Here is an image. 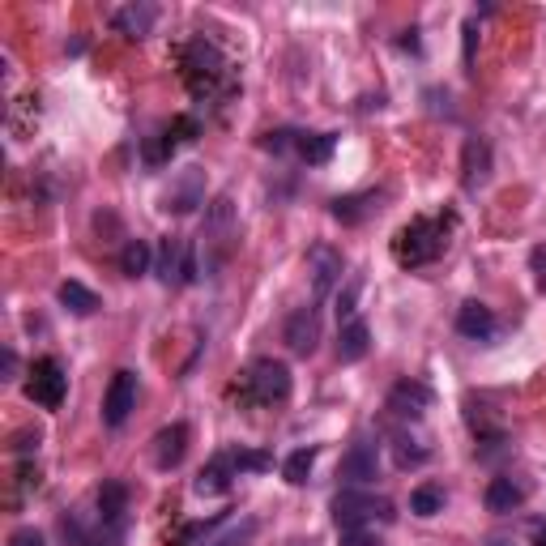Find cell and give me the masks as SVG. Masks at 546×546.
Masks as SVG:
<instances>
[{
	"mask_svg": "<svg viewBox=\"0 0 546 546\" xmlns=\"http://www.w3.org/2000/svg\"><path fill=\"white\" fill-rule=\"evenodd\" d=\"M180 77H184V86L197 103H214V99L235 94V73H231L227 56H222L218 43H210L205 35L188 39L180 47Z\"/></svg>",
	"mask_w": 546,
	"mask_h": 546,
	"instance_id": "1",
	"label": "cell"
},
{
	"mask_svg": "<svg viewBox=\"0 0 546 546\" xmlns=\"http://www.w3.org/2000/svg\"><path fill=\"white\" fill-rule=\"evenodd\" d=\"M448 227L453 218H414L393 235V261L401 269H423L431 261H440L448 248Z\"/></svg>",
	"mask_w": 546,
	"mask_h": 546,
	"instance_id": "2",
	"label": "cell"
},
{
	"mask_svg": "<svg viewBox=\"0 0 546 546\" xmlns=\"http://www.w3.org/2000/svg\"><path fill=\"white\" fill-rule=\"evenodd\" d=\"M235 235H239V218H235V201L227 192L205 205V222H201V239H205V273H218L231 261L235 252Z\"/></svg>",
	"mask_w": 546,
	"mask_h": 546,
	"instance_id": "3",
	"label": "cell"
},
{
	"mask_svg": "<svg viewBox=\"0 0 546 546\" xmlns=\"http://www.w3.org/2000/svg\"><path fill=\"white\" fill-rule=\"evenodd\" d=\"M393 500H384V495H372L363 487H342L333 495V525L337 534H346V529H376V525H393Z\"/></svg>",
	"mask_w": 546,
	"mask_h": 546,
	"instance_id": "4",
	"label": "cell"
},
{
	"mask_svg": "<svg viewBox=\"0 0 546 546\" xmlns=\"http://www.w3.org/2000/svg\"><path fill=\"white\" fill-rule=\"evenodd\" d=\"M239 397L261 410L282 406V401L291 397V367L282 359H252L244 367V376H239Z\"/></svg>",
	"mask_w": 546,
	"mask_h": 546,
	"instance_id": "5",
	"label": "cell"
},
{
	"mask_svg": "<svg viewBox=\"0 0 546 546\" xmlns=\"http://www.w3.org/2000/svg\"><path fill=\"white\" fill-rule=\"evenodd\" d=\"M64 393H69V376H64L60 359H35V367L26 372V397L43 410H60L64 406Z\"/></svg>",
	"mask_w": 546,
	"mask_h": 546,
	"instance_id": "6",
	"label": "cell"
},
{
	"mask_svg": "<svg viewBox=\"0 0 546 546\" xmlns=\"http://www.w3.org/2000/svg\"><path fill=\"white\" fill-rule=\"evenodd\" d=\"M337 478H342L346 487H367L380 478V444L359 436L355 444L342 453V461H337Z\"/></svg>",
	"mask_w": 546,
	"mask_h": 546,
	"instance_id": "7",
	"label": "cell"
},
{
	"mask_svg": "<svg viewBox=\"0 0 546 546\" xmlns=\"http://www.w3.org/2000/svg\"><path fill=\"white\" fill-rule=\"evenodd\" d=\"M384 410L393 414V419H406V423H419L423 414L431 410V389L423 380H397L389 389V401H384Z\"/></svg>",
	"mask_w": 546,
	"mask_h": 546,
	"instance_id": "8",
	"label": "cell"
},
{
	"mask_svg": "<svg viewBox=\"0 0 546 546\" xmlns=\"http://www.w3.org/2000/svg\"><path fill=\"white\" fill-rule=\"evenodd\" d=\"M308 273H312V291H316V299H325L333 286H342L346 256L337 252L333 244H312V252H308Z\"/></svg>",
	"mask_w": 546,
	"mask_h": 546,
	"instance_id": "9",
	"label": "cell"
},
{
	"mask_svg": "<svg viewBox=\"0 0 546 546\" xmlns=\"http://www.w3.org/2000/svg\"><path fill=\"white\" fill-rule=\"evenodd\" d=\"M282 342H286V350H291V355H299V359L316 355V346H320V312H316V308L291 312V316H286V329H282Z\"/></svg>",
	"mask_w": 546,
	"mask_h": 546,
	"instance_id": "10",
	"label": "cell"
},
{
	"mask_svg": "<svg viewBox=\"0 0 546 546\" xmlns=\"http://www.w3.org/2000/svg\"><path fill=\"white\" fill-rule=\"evenodd\" d=\"M491 167H495L491 141L487 137H470V141H465V146H461V188L465 192L487 188L491 184Z\"/></svg>",
	"mask_w": 546,
	"mask_h": 546,
	"instance_id": "11",
	"label": "cell"
},
{
	"mask_svg": "<svg viewBox=\"0 0 546 546\" xmlns=\"http://www.w3.org/2000/svg\"><path fill=\"white\" fill-rule=\"evenodd\" d=\"M137 410V376L133 372H116L103 393V423L107 427H124V419Z\"/></svg>",
	"mask_w": 546,
	"mask_h": 546,
	"instance_id": "12",
	"label": "cell"
},
{
	"mask_svg": "<svg viewBox=\"0 0 546 546\" xmlns=\"http://www.w3.org/2000/svg\"><path fill=\"white\" fill-rule=\"evenodd\" d=\"M201 201H205V175H201V167L180 171L171 180V188L163 192V210L167 214H192Z\"/></svg>",
	"mask_w": 546,
	"mask_h": 546,
	"instance_id": "13",
	"label": "cell"
},
{
	"mask_svg": "<svg viewBox=\"0 0 546 546\" xmlns=\"http://www.w3.org/2000/svg\"><path fill=\"white\" fill-rule=\"evenodd\" d=\"M384 197H389V192H350V197H337L333 205H329V214L337 218V222H342V227H359V222H367V218H372V214H380V201Z\"/></svg>",
	"mask_w": 546,
	"mask_h": 546,
	"instance_id": "14",
	"label": "cell"
},
{
	"mask_svg": "<svg viewBox=\"0 0 546 546\" xmlns=\"http://www.w3.org/2000/svg\"><path fill=\"white\" fill-rule=\"evenodd\" d=\"M150 453H154L158 470H175V465L184 461V453H188V427H184V423L163 427V431H158V436L150 440Z\"/></svg>",
	"mask_w": 546,
	"mask_h": 546,
	"instance_id": "15",
	"label": "cell"
},
{
	"mask_svg": "<svg viewBox=\"0 0 546 546\" xmlns=\"http://www.w3.org/2000/svg\"><path fill=\"white\" fill-rule=\"evenodd\" d=\"M184 265H188V244L180 235H167L158 244V256H154V273L163 278L167 286H184Z\"/></svg>",
	"mask_w": 546,
	"mask_h": 546,
	"instance_id": "16",
	"label": "cell"
},
{
	"mask_svg": "<svg viewBox=\"0 0 546 546\" xmlns=\"http://www.w3.org/2000/svg\"><path fill=\"white\" fill-rule=\"evenodd\" d=\"M457 333L470 337V342H491V337H495V312L487 308V303H478V299L461 303V308H457Z\"/></svg>",
	"mask_w": 546,
	"mask_h": 546,
	"instance_id": "17",
	"label": "cell"
},
{
	"mask_svg": "<svg viewBox=\"0 0 546 546\" xmlns=\"http://www.w3.org/2000/svg\"><path fill=\"white\" fill-rule=\"evenodd\" d=\"M231 478H239L235 465H231V453H218V457H210V465H205V470L197 474L192 491H197V495H227V491H231Z\"/></svg>",
	"mask_w": 546,
	"mask_h": 546,
	"instance_id": "18",
	"label": "cell"
},
{
	"mask_svg": "<svg viewBox=\"0 0 546 546\" xmlns=\"http://www.w3.org/2000/svg\"><path fill=\"white\" fill-rule=\"evenodd\" d=\"M367 350H372V329L363 320H350L337 329V363H359L367 359Z\"/></svg>",
	"mask_w": 546,
	"mask_h": 546,
	"instance_id": "19",
	"label": "cell"
},
{
	"mask_svg": "<svg viewBox=\"0 0 546 546\" xmlns=\"http://www.w3.org/2000/svg\"><path fill=\"white\" fill-rule=\"evenodd\" d=\"M154 22H158L154 5H124V9L111 13V26H116L120 35H128V39H146L154 30Z\"/></svg>",
	"mask_w": 546,
	"mask_h": 546,
	"instance_id": "20",
	"label": "cell"
},
{
	"mask_svg": "<svg viewBox=\"0 0 546 546\" xmlns=\"http://www.w3.org/2000/svg\"><path fill=\"white\" fill-rule=\"evenodd\" d=\"M124 512H128V487L120 483V478H107V483L99 487V521L107 529H120Z\"/></svg>",
	"mask_w": 546,
	"mask_h": 546,
	"instance_id": "21",
	"label": "cell"
},
{
	"mask_svg": "<svg viewBox=\"0 0 546 546\" xmlns=\"http://www.w3.org/2000/svg\"><path fill=\"white\" fill-rule=\"evenodd\" d=\"M483 500H487V512H500V517H508V512H517V508L525 504V487L512 483L508 474H504V478H491Z\"/></svg>",
	"mask_w": 546,
	"mask_h": 546,
	"instance_id": "22",
	"label": "cell"
},
{
	"mask_svg": "<svg viewBox=\"0 0 546 546\" xmlns=\"http://www.w3.org/2000/svg\"><path fill=\"white\" fill-rule=\"evenodd\" d=\"M256 529H261L256 517H222V525L201 546H248L256 538Z\"/></svg>",
	"mask_w": 546,
	"mask_h": 546,
	"instance_id": "23",
	"label": "cell"
},
{
	"mask_svg": "<svg viewBox=\"0 0 546 546\" xmlns=\"http://www.w3.org/2000/svg\"><path fill=\"white\" fill-rule=\"evenodd\" d=\"M337 150V133H299L295 137V154L303 158L308 167H325Z\"/></svg>",
	"mask_w": 546,
	"mask_h": 546,
	"instance_id": "24",
	"label": "cell"
},
{
	"mask_svg": "<svg viewBox=\"0 0 546 546\" xmlns=\"http://www.w3.org/2000/svg\"><path fill=\"white\" fill-rule=\"evenodd\" d=\"M56 299L64 303V308H69L73 316H94V312H99L103 308V303H99V295H94L90 291V286H82V282H60V291H56Z\"/></svg>",
	"mask_w": 546,
	"mask_h": 546,
	"instance_id": "25",
	"label": "cell"
},
{
	"mask_svg": "<svg viewBox=\"0 0 546 546\" xmlns=\"http://www.w3.org/2000/svg\"><path fill=\"white\" fill-rule=\"evenodd\" d=\"M154 269V252L146 239H128V244L120 248V273L124 278H146V273Z\"/></svg>",
	"mask_w": 546,
	"mask_h": 546,
	"instance_id": "26",
	"label": "cell"
},
{
	"mask_svg": "<svg viewBox=\"0 0 546 546\" xmlns=\"http://www.w3.org/2000/svg\"><path fill=\"white\" fill-rule=\"evenodd\" d=\"M35 124H39V99H35V94H26V99H18V103H9V133L13 137L35 133Z\"/></svg>",
	"mask_w": 546,
	"mask_h": 546,
	"instance_id": "27",
	"label": "cell"
},
{
	"mask_svg": "<svg viewBox=\"0 0 546 546\" xmlns=\"http://www.w3.org/2000/svg\"><path fill=\"white\" fill-rule=\"evenodd\" d=\"M427 457H431L427 444L410 440V436H397V440H393V461H397V470H419V465H427Z\"/></svg>",
	"mask_w": 546,
	"mask_h": 546,
	"instance_id": "28",
	"label": "cell"
},
{
	"mask_svg": "<svg viewBox=\"0 0 546 546\" xmlns=\"http://www.w3.org/2000/svg\"><path fill=\"white\" fill-rule=\"evenodd\" d=\"M410 512L414 517H436V512H444V487L436 483H423L410 491Z\"/></svg>",
	"mask_w": 546,
	"mask_h": 546,
	"instance_id": "29",
	"label": "cell"
},
{
	"mask_svg": "<svg viewBox=\"0 0 546 546\" xmlns=\"http://www.w3.org/2000/svg\"><path fill=\"white\" fill-rule=\"evenodd\" d=\"M312 465H316V448H295V453L282 461V478L291 487H303L308 483V474H312Z\"/></svg>",
	"mask_w": 546,
	"mask_h": 546,
	"instance_id": "30",
	"label": "cell"
},
{
	"mask_svg": "<svg viewBox=\"0 0 546 546\" xmlns=\"http://www.w3.org/2000/svg\"><path fill=\"white\" fill-rule=\"evenodd\" d=\"M231 465H235V474H261V470H269V465H273V457L256 453V448H235Z\"/></svg>",
	"mask_w": 546,
	"mask_h": 546,
	"instance_id": "31",
	"label": "cell"
},
{
	"mask_svg": "<svg viewBox=\"0 0 546 546\" xmlns=\"http://www.w3.org/2000/svg\"><path fill=\"white\" fill-rule=\"evenodd\" d=\"M359 291H363V282H346V291H337V325H350V320H359Z\"/></svg>",
	"mask_w": 546,
	"mask_h": 546,
	"instance_id": "32",
	"label": "cell"
},
{
	"mask_svg": "<svg viewBox=\"0 0 546 546\" xmlns=\"http://www.w3.org/2000/svg\"><path fill=\"white\" fill-rule=\"evenodd\" d=\"M171 154H175V141H171L167 128H163V133H158V137H150V141H146V150H141V158H146L150 167H163Z\"/></svg>",
	"mask_w": 546,
	"mask_h": 546,
	"instance_id": "33",
	"label": "cell"
},
{
	"mask_svg": "<svg viewBox=\"0 0 546 546\" xmlns=\"http://www.w3.org/2000/svg\"><path fill=\"white\" fill-rule=\"evenodd\" d=\"M167 133H171L175 146H184V141H197V133H201V120H197V116H175V120L167 124Z\"/></svg>",
	"mask_w": 546,
	"mask_h": 546,
	"instance_id": "34",
	"label": "cell"
},
{
	"mask_svg": "<svg viewBox=\"0 0 546 546\" xmlns=\"http://www.w3.org/2000/svg\"><path fill=\"white\" fill-rule=\"evenodd\" d=\"M474 52H478V22L470 18L461 26V60H465V73H474Z\"/></svg>",
	"mask_w": 546,
	"mask_h": 546,
	"instance_id": "35",
	"label": "cell"
},
{
	"mask_svg": "<svg viewBox=\"0 0 546 546\" xmlns=\"http://www.w3.org/2000/svg\"><path fill=\"white\" fill-rule=\"evenodd\" d=\"M295 128H273V133H265V141H261V146L265 150H273V154H286V150H295Z\"/></svg>",
	"mask_w": 546,
	"mask_h": 546,
	"instance_id": "36",
	"label": "cell"
},
{
	"mask_svg": "<svg viewBox=\"0 0 546 546\" xmlns=\"http://www.w3.org/2000/svg\"><path fill=\"white\" fill-rule=\"evenodd\" d=\"M529 269H534V286L546 295V244H538L534 252H529Z\"/></svg>",
	"mask_w": 546,
	"mask_h": 546,
	"instance_id": "37",
	"label": "cell"
},
{
	"mask_svg": "<svg viewBox=\"0 0 546 546\" xmlns=\"http://www.w3.org/2000/svg\"><path fill=\"white\" fill-rule=\"evenodd\" d=\"M30 491H39V470H35V461H22L18 465V495H30Z\"/></svg>",
	"mask_w": 546,
	"mask_h": 546,
	"instance_id": "38",
	"label": "cell"
},
{
	"mask_svg": "<svg viewBox=\"0 0 546 546\" xmlns=\"http://www.w3.org/2000/svg\"><path fill=\"white\" fill-rule=\"evenodd\" d=\"M342 546H380V538H376V529H346Z\"/></svg>",
	"mask_w": 546,
	"mask_h": 546,
	"instance_id": "39",
	"label": "cell"
},
{
	"mask_svg": "<svg viewBox=\"0 0 546 546\" xmlns=\"http://www.w3.org/2000/svg\"><path fill=\"white\" fill-rule=\"evenodd\" d=\"M9 546H47L39 529H13L9 534Z\"/></svg>",
	"mask_w": 546,
	"mask_h": 546,
	"instance_id": "40",
	"label": "cell"
},
{
	"mask_svg": "<svg viewBox=\"0 0 546 546\" xmlns=\"http://www.w3.org/2000/svg\"><path fill=\"white\" fill-rule=\"evenodd\" d=\"M0 367H5V376H0V380H18V355H13V350H5V355H0Z\"/></svg>",
	"mask_w": 546,
	"mask_h": 546,
	"instance_id": "41",
	"label": "cell"
},
{
	"mask_svg": "<svg viewBox=\"0 0 546 546\" xmlns=\"http://www.w3.org/2000/svg\"><path fill=\"white\" fill-rule=\"evenodd\" d=\"M30 448H39V431L30 436V431H22L18 440H13V453H30Z\"/></svg>",
	"mask_w": 546,
	"mask_h": 546,
	"instance_id": "42",
	"label": "cell"
},
{
	"mask_svg": "<svg viewBox=\"0 0 546 546\" xmlns=\"http://www.w3.org/2000/svg\"><path fill=\"white\" fill-rule=\"evenodd\" d=\"M414 35H419V30H406V39H401V47H406V52H419V39H414Z\"/></svg>",
	"mask_w": 546,
	"mask_h": 546,
	"instance_id": "43",
	"label": "cell"
},
{
	"mask_svg": "<svg viewBox=\"0 0 546 546\" xmlns=\"http://www.w3.org/2000/svg\"><path fill=\"white\" fill-rule=\"evenodd\" d=\"M291 546H312V542H291Z\"/></svg>",
	"mask_w": 546,
	"mask_h": 546,
	"instance_id": "44",
	"label": "cell"
},
{
	"mask_svg": "<svg viewBox=\"0 0 546 546\" xmlns=\"http://www.w3.org/2000/svg\"><path fill=\"white\" fill-rule=\"evenodd\" d=\"M491 546H508V542H491Z\"/></svg>",
	"mask_w": 546,
	"mask_h": 546,
	"instance_id": "45",
	"label": "cell"
},
{
	"mask_svg": "<svg viewBox=\"0 0 546 546\" xmlns=\"http://www.w3.org/2000/svg\"><path fill=\"white\" fill-rule=\"evenodd\" d=\"M538 546H546V538H542V542H538Z\"/></svg>",
	"mask_w": 546,
	"mask_h": 546,
	"instance_id": "46",
	"label": "cell"
}]
</instances>
